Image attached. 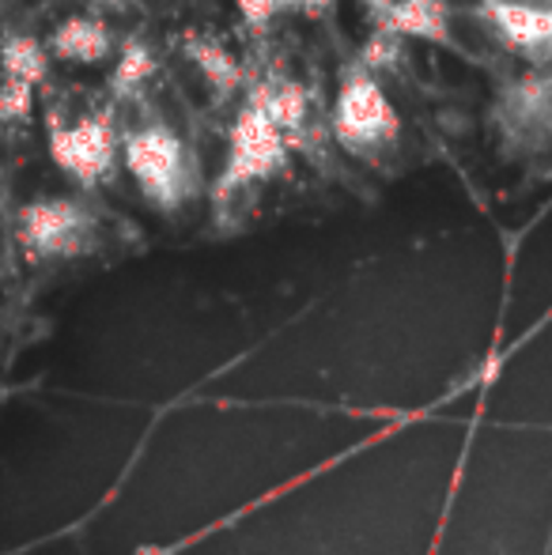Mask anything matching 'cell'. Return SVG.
<instances>
[{"label":"cell","mask_w":552,"mask_h":555,"mask_svg":"<svg viewBox=\"0 0 552 555\" xmlns=\"http://www.w3.org/2000/svg\"><path fill=\"white\" fill-rule=\"evenodd\" d=\"M126 167L152 205L175 208L190 197L193 167L185 144L167 125H147L126 137Z\"/></svg>","instance_id":"obj_1"},{"label":"cell","mask_w":552,"mask_h":555,"mask_svg":"<svg viewBox=\"0 0 552 555\" xmlns=\"http://www.w3.org/2000/svg\"><path fill=\"white\" fill-rule=\"evenodd\" d=\"M95 238V216L68 197H38L20 212V246L35 261L76 257Z\"/></svg>","instance_id":"obj_2"},{"label":"cell","mask_w":552,"mask_h":555,"mask_svg":"<svg viewBox=\"0 0 552 555\" xmlns=\"http://www.w3.org/2000/svg\"><path fill=\"white\" fill-rule=\"evenodd\" d=\"M287 163V137L273 125L261 106H251L235 117L231 125V147H228V167H223L216 193L228 197V193L243 190V185L258 182V178L277 175Z\"/></svg>","instance_id":"obj_3"},{"label":"cell","mask_w":552,"mask_h":555,"mask_svg":"<svg viewBox=\"0 0 552 555\" xmlns=\"http://www.w3.org/2000/svg\"><path fill=\"white\" fill-rule=\"evenodd\" d=\"M118 155V132L106 114H88L73 125H50V159L80 185H95L111 175Z\"/></svg>","instance_id":"obj_4"},{"label":"cell","mask_w":552,"mask_h":555,"mask_svg":"<svg viewBox=\"0 0 552 555\" xmlns=\"http://www.w3.org/2000/svg\"><path fill=\"white\" fill-rule=\"evenodd\" d=\"M333 132L348 147L383 144L398 132V114L371 73H352L345 80L333 106Z\"/></svg>","instance_id":"obj_5"},{"label":"cell","mask_w":552,"mask_h":555,"mask_svg":"<svg viewBox=\"0 0 552 555\" xmlns=\"http://www.w3.org/2000/svg\"><path fill=\"white\" fill-rule=\"evenodd\" d=\"M111 30L95 15H68V20L57 23V30L46 42V53H53L57 61H73V65H99V61L111 57Z\"/></svg>","instance_id":"obj_6"},{"label":"cell","mask_w":552,"mask_h":555,"mask_svg":"<svg viewBox=\"0 0 552 555\" xmlns=\"http://www.w3.org/2000/svg\"><path fill=\"white\" fill-rule=\"evenodd\" d=\"M378 27L394 30L398 38H424V42H450V20L442 0H398L394 12Z\"/></svg>","instance_id":"obj_7"},{"label":"cell","mask_w":552,"mask_h":555,"mask_svg":"<svg viewBox=\"0 0 552 555\" xmlns=\"http://www.w3.org/2000/svg\"><path fill=\"white\" fill-rule=\"evenodd\" d=\"M251 106H261L269 117H273V125L284 137H295V132H303V125H307V114H310V99H307V88L303 83H261V88L251 91Z\"/></svg>","instance_id":"obj_8"},{"label":"cell","mask_w":552,"mask_h":555,"mask_svg":"<svg viewBox=\"0 0 552 555\" xmlns=\"http://www.w3.org/2000/svg\"><path fill=\"white\" fill-rule=\"evenodd\" d=\"M185 57L197 65V73L205 76V80L213 83V91H220V95H231V91L243 83V65H239L220 42H213V38L190 35L185 38Z\"/></svg>","instance_id":"obj_9"},{"label":"cell","mask_w":552,"mask_h":555,"mask_svg":"<svg viewBox=\"0 0 552 555\" xmlns=\"http://www.w3.org/2000/svg\"><path fill=\"white\" fill-rule=\"evenodd\" d=\"M0 73H4V80H20L38 88L46 80V73H50V53H46V46L38 38L8 35L0 42Z\"/></svg>","instance_id":"obj_10"},{"label":"cell","mask_w":552,"mask_h":555,"mask_svg":"<svg viewBox=\"0 0 552 555\" xmlns=\"http://www.w3.org/2000/svg\"><path fill=\"white\" fill-rule=\"evenodd\" d=\"M496 27L508 35V42L523 46V50H541L552 46V12H534V8L518 4H488Z\"/></svg>","instance_id":"obj_11"},{"label":"cell","mask_w":552,"mask_h":555,"mask_svg":"<svg viewBox=\"0 0 552 555\" xmlns=\"http://www.w3.org/2000/svg\"><path fill=\"white\" fill-rule=\"evenodd\" d=\"M155 73V53L144 42H126L118 53V65L111 73V91L114 95H133L140 83H147V76Z\"/></svg>","instance_id":"obj_12"},{"label":"cell","mask_w":552,"mask_h":555,"mask_svg":"<svg viewBox=\"0 0 552 555\" xmlns=\"http://www.w3.org/2000/svg\"><path fill=\"white\" fill-rule=\"evenodd\" d=\"M30 111H35V88L20 80H4L0 83V121H27Z\"/></svg>","instance_id":"obj_13"},{"label":"cell","mask_w":552,"mask_h":555,"mask_svg":"<svg viewBox=\"0 0 552 555\" xmlns=\"http://www.w3.org/2000/svg\"><path fill=\"white\" fill-rule=\"evenodd\" d=\"M398 57H401V38L394 35V30H386V27H378L375 35L368 38V46H363V57H360V65L363 68H394L398 65Z\"/></svg>","instance_id":"obj_14"},{"label":"cell","mask_w":552,"mask_h":555,"mask_svg":"<svg viewBox=\"0 0 552 555\" xmlns=\"http://www.w3.org/2000/svg\"><path fill=\"white\" fill-rule=\"evenodd\" d=\"M280 8H287V0H239V15L258 30L269 27V20H273Z\"/></svg>","instance_id":"obj_15"},{"label":"cell","mask_w":552,"mask_h":555,"mask_svg":"<svg viewBox=\"0 0 552 555\" xmlns=\"http://www.w3.org/2000/svg\"><path fill=\"white\" fill-rule=\"evenodd\" d=\"M287 8H295L303 15H325L333 8V0H287Z\"/></svg>","instance_id":"obj_16"},{"label":"cell","mask_w":552,"mask_h":555,"mask_svg":"<svg viewBox=\"0 0 552 555\" xmlns=\"http://www.w3.org/2000/svg\"><path fill=\"white\" fill-rule=\"evenodd\" d=\"M360 4H363V8H368V12H371V15H375V20H378V23H383V20H386V15H390V12H394V4H398V0H360Z\"/></svg>","instance_id":"obj_17"},{"label":"cell","mask_w":552,"mask_h":555,"mask_svg":"<svg viewBox=\"0 0 552 555\" xmlns=\"http://www.w3.org/2000/svg\"><path fill=\"white\" fill-rule=\"evenodd\" d=\"M91 4H103V8H133L137 0H91Z\"/></svg>","instance_id":"obj_18"}]
</instances>
